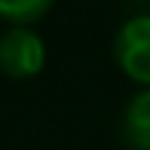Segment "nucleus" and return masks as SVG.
<instances>
[{
  "instance_id": "obj_4",
  "label": "nucleus",
  "mask_w": 150,
  "mask_h": 150,
  "mask_svg": "<svg viewBox=\"0 0 150 150\" xmlns=\"http://www.w3.org/2000/svg\"><path fill=\"white\" fill-rule=\"evenodd\" d=\"M55 0H0V16L12 25H31L49 12Z\"/></svg>"
},
{
  "instance_id": "obj_3",
  "label": "nucleus",
  "mask_w": 150,
  "mask_h": 150,
  "mask_svg": "<svg viewBox=\"0 0 150 150\" xmlns=\"http://www.w3.org/2000/svg\"><path fill=\"white\" fill-rule=\"evenodd\" d=\"M122 141L129 150H150V89L129 98L122 110Z\"/></svg>"
},
{
  "instance_id": "obj_2",
  "label": "nucleus",
  "mask_w": 150,
  "mask_h": 150,
  "mask_svg": "<svg viewBox=\"0 0 150 150\" xmlns=\"http://www.w3.org/2000/svg\"><path fill=\"white\" fill-rule=\"evenodd\" d=\"M46 64V46L28 25H12L0 34V71L12 80H31Z\"/></svg>"
},
{
  "instance_id": "obj_1",
  "label": "nucleus",
  "mask_w": 150,
  "mask_h": 150,
  "mask_svg": "<svg viewBox=\"0 0 150 150\" xmlns=\"http://www.w3.org/2000/svg\"><path fill=\"white\" fill-rule=\"evenodd\" d=\"M113 58L129 80L150 89V12L126 18L113 37Z\"/></svg>"
}]
</instances>
